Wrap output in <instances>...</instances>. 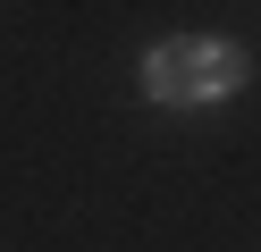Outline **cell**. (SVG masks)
<instances>
[{
	"instance_id": "obj_1",
	"label": "cell",
	"mask_w": 261,
	"mask_h": 252,
	"mask_svg": "<svg viewBox=\"0 0 261 252\" xmlns=\"http://www.w3.org/2000/svg\"><path fill=\"white\" fill-rule=\"evenodd\" d=\"M236 84H244V50L219 34H169L143 59V93L160 109H202V101H227Z\"/></svg>"
}]
</instances>
